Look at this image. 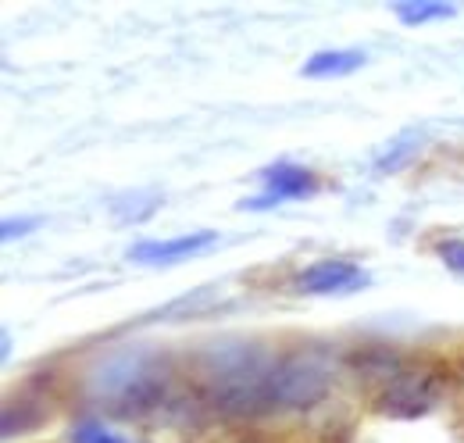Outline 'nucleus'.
<instances>
[{"instance_id":"4","label":"nucleus","mask_w":464,"mask_h":443,"mask_svg":"<svg viewBox=\"0 0 464 443\" xmlns=\"http://www.w3.org/2000/svg\"><path fill=\"white\" fill-rule=\"evenodd\" d=\"M333 358L322 347H300L290 350L286 358L276 361L268 397H272V411H307L314 404H322L333 387Z\"/></svg>"},{"instance_id":"7","label":"nucleus","mask_w":464,"mask_h":443,"mask_svg":"<svg viewBox=\"0 0 464 443\" xmlns=\"http://www.w3.org/2000/svg\"><path fill=\"white\" fill-rule=\"evenodd\" d=\"M211 243H218V232L215 229H197V232H186V236H175V240H140V243L129 247V258L136 265H179L186 258H197Z\"/></svg>"},{"instance_id":"12","label":"nucleus","mask_w":464,"mask_h":443,"mask_svg":"<svg viewBox=\"0 0 464 443\" xmlns=\"http://www.w3.org/2000/svg\"><path fill=\"white\" fill-rule=\"evenodd\" d=\"M436 254H440V261H443L450 272L464 276V240H443V243L436 247Z\"/></svg>"},{"instance_id":"3","label":"nucleus","mask_w":464,"mask_h":443,"mask_svg":"<svg viewBox=\"0 0 464 443\" xmlns=\"http://www.w3.org/2000/svg\"><path fill=\"white\" fill-rule=\"evenodd\" d=\"M353 372L368 387L372 404L386 418H421L440 404V372L407 361L401 350L372 343L353 354Z\"/></svg>"},{"instance_id":"14","label":"nucleus","mask_w":464,"mask_h":443,"mask_svg":"<svg viewBox=\"0 0 464 443\" xmlns=\"http://www.w3.org/2000/svg\"><path fill=\"white\" fill-rule=\"evenodd\" d=\"M461 379H464V369H461Z\"/></svg>"},{"instance_id":"13","label":"nucleus","mask_w":464,"mask_h":443,"mask_svg":"<svg viewBox=\"0 0 464 443\" xmlns=\"http://www.w3.org/2000/svg\"><path fill=\"white\" fill-rule=\"evenodd\" d=\"M29 229H36V219H7L4 222V229H0V236H4V240H11L14 232L22 236V232H29Z\"/></svg>"},{"instance_id":"1","label":"nucleus","mask_w":464,"mask_h":443,"mask_svg":"<svg viewBox=\"0 0 464 443\" xmlns=\"http://www.w3.org/2000/svg\"><path fill=\"white\" fill-rule=\"evenodd\" d=\"M272 350L257 340H218L197 350L193 383L197 397L222 418H257L272 411L268 383L276 372Z\"/></svg>"},{"instance_id":"8","label":"nucleus","mask_w":464,"mask_h":443,"mask_svg":"<svg viewBox=\"0 0 464 443\" xmlns=\"http://www.w3.org/2000/svg\"><path fill=\"white\" fill-rule=\"evenodd\" d=\"M364 64V54L361 51H318L304 61V75L311 79H325V75H350Z\"/></svg>"},{"instance_id":"5","label":"nucleus","mask_w":464,"mask_h":443,"mask_svg":"<svg viewBox=\"0 0 464 443\" xmlns=\"http://www.w3.org/2000/svg\"><path fill=\"white\" fill-rule=\"evenodd\" d=\"M261 182H265V193L257 201H243L239 204L243 212H265V208H276V204H286V201H304L318 190L314 172L304 165H293V162H276V165L261 168Z\"/></svg>"},{"instance_id":"11","label":"nucleus","mask_w":464,"mask_h":443,"mask_svg":"<svg viewBox=\"0 0 464 443\" xmlns=\"http://www.w3.org/2000/svg\"><path fill=\"white\" fill-rule=\"evenodd\" d=\"M72 443H129V440H121L118 433H111L104 422H79L72 429Z\"/></svg>"},{"instance_id":"10","label":"nucleus","mask_w":464,"mask_h":443,"mask_svg":"<svg viewBox=\"0 0 464 443\" xmlns=\"http://www.w3.org/2000/svg\"><path fill=\"white\" fill-rule=\"evenodd\" d=\"M458 7L454 4H432V0H411V4H397V15L404 25H425L436 18H450Z\"/></svg>"},{"instance_id":"2","label":"nucleus","mask_w":464,"mask_h":443,"mask_svg":"<svg viewBox=\"0 0 464 443\" xmlns=\"http://www.w3.org/2000/svg\"><path fill=\"white\" fill-rule=\"evenodd\" d=\"M172 369L150 347H121L86 372V397L115 418H147L169 404Z\"/></svg>"},{"instance_id":"9","label":"nucleus","mask_w":464,"mask_h":443,"mask_svg":"<svg viewBox=\"0 0 464 443\" xmlns=\"http://www.w3.org/2000/svg\"><path fill=\"white\" fill-rule=\"evenodd\" d=\"M421 147H425V136H421L418 129H407V133H401L397 140H390V147L375 158V172H379V175L401 172V168H407L414 158H418Z\"/></svg>"},{"instance_id":"6","label":"nucleus","mask_w":464,"mask_h":443,"mask_svg":"<svg viewBox=\"0 0 464 443\" xmlns=\"http://www.w3.org/2000/svg\"><path fill=\"white\" fill-rule=\"evenodd\" d=\"M368 279L372 276L353 261L325 258V261H314L304 272H296V290L300 293H314V297H343V293L364 290Z\"/></svg>"}]
</instances>
